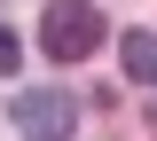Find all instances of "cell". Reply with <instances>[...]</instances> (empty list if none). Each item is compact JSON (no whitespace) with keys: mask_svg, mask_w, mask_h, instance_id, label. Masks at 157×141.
Listing matches in <instances>:
<instances>
[{"mask_svg":"<svg viewBox=\"0 0 157 141\" xmlns=\"http://www.w3.org/2000/svg\"><path fill=\"white\" fill-rule=\"evenodd\" d=\"M102 39H110V24H102L94 0H47V16H39V47H47L55 63H86Z\"/></svg>","mask_w":157,"mask_h":141,"instance_id":"1","label":"cell"},{"mask_svg":"<svg viewBox=\"0 0 157 141\" xmlns=\"http://www.w3.org/2000/svg\"><path fill=\"white\" fill-rule=\"evenodd\" d=\"M16 133L24 141H71L78 133V102L63 86H32V94H16Z\"/></svg>","mask_w":157,"mask_h":141,"instance_id":"2","label":"cell"},{"mask_svg":"<svg viewBox=\"0 0 157 141\" xmlns=\"http://www.w3.org/2000/svg\"><path fill=\"white\" fill-rule=\"evenodd\" d=\"M118 63H126V79L134 86H157V32H126V39H118Z\"/></svg>","mask_w":157,"mask_h":141,"instance_id":"3","label":"cell"},{"mask_svg":"<svg viewBox=\"0 0 157 141\" xmlns=\"http://www.w3.org/2000/svg\"><path fill=\"white\" fill-rule=\"evenodd\" d=\"M16 55H24V47H16V32L0 24V79H16Z\"/></svg>","mask_w":157,"mask_h":141,"instance_id":"4","label":"cell"}]
</instances>
